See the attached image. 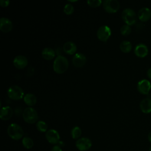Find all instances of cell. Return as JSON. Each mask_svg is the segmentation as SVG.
Returning a JSON list of instances; mask_svg holds the SVG:
<instances>
[{
  "label": "cell",
  "instance_id": "1",
  "mask_svg": "<svg viewBox=\"0 0 151 151\" xmlns=\"http://www.w3.org/2000/svg\"><path fill=\"white\" fill-rule=\"evenodd\" d=\"M68 67V61L66 57L63 55H58L55 57L53 63V69L58 74L64 73Z\"/></svg>",
  "mask_w": 151,
  "mask_h": 151
},
{
  "label": "cell",
  "instance_id": "2",
  "mask_svg": "<svg viewBox=\"0 0 151 151\" xmlns=\"http://www.w3.org/2000/svg\"><path fill=\"white\" fill-rule=\"evenodd\" d=\"M8 136L14 140H19L23 137L24 131L22 127L17 123H11L7 129Z\"/></svg>",
  "mask_w": 151,
  "mask_h": 151
},
{
  "label": "cell",
  "instance_id": "3",
  "mask_svg": "<svg viewBox=\"0 0 151 151\" xmlns=\"http://www.w3.org/2000/svg\"><path fill=\"white\" fill-rule=\"evenodd\" d=\"M22 117L24 120L29 124L35 123L38 119V115L37 111L31 107H27L22 112Z\"/></svg>",
  "mask_w": 151,
  "mask_h": 151
},
{
  "label": "cell",
  "instance_id": "4",
  "mask_svg": "<svg viewBox=\"0 0 151 151\" xmlns=\"http://www.w3.org/2000/svg\"><path fill=\"white\" fill-rule=\"evenodd\" d=\"M122 17L124 22L128 25H132L136 22V14L131 8H125L122 13Z\"/></svg>",
  "mask_w": 151,
  "mask_h": 151
},
{
  "label": "cell",
  "instance_id": "5",
  "mask_svg": "<svg viewBox=\"0 0 151 151\" xmlns=\"http://www.w3.org/2000/svg\"><path fill=\"white\" fill-rule=\"evenodd\" d=\"M8 97L14 100H18L22 99L24 94L23 90L18 86L12 85L9 87L7 91Z\"/></svg>",
  "mask_w": 151,
  "mask_h": 151
},
{
  "label": "cell",
  "instance_id": "6",
  "mask_svg": "<svg viewBox=\"0 0 151 151\" xmlns=\"http://www.w3.org/2000/svg\"><path fill=\"white\" fill-rule=\"evenodd\" d=\"M111 29L107 25H103L100 26L97 31V37L101 41L106 42L111 35Z\"/></svg>",
  "mask_w": 151,
  "mask_h": 151
},
{
  "label": "cell",
  "instance_id": "7",
  "mask_svg": "<svg viewBox=\"0 0 151 151\" xmlns=\"http://www.w3.org/2000/svg\"><path fill=\"white\" fill-rule=\"evenodd\" d=\"M104 9L109 13H114L120 8V3L117 0H106L103 2Z\"/></svg>",
  "mask_w": 151,
  "mask_h": 151
},
{
  "label": "cell",
  "instance_id": "8",
  "mask_svg": "<svg viewBox=\"0 0 151 151\" xmlns=\"http://www.w3.org/2000/svg\"><path fill=\"white\" fill-rule=\"evenodd\" d=\"M91 141L87 137H81L78 139L76 143V147L80 151H86L91 148Z\"/></svg>",
  "mask_w": 151,
  "mask_h": 151
},
{
  "label": "cell",
  "instance_id": "9",
  "mask_svg": "<svg viewBox=\"0 0 151 151\" xmlns=\"http://www.w3.org/2000/svg\"><path fill=\"white\" fill-rule=\"evenodd\" d=\"M45 138L51 144H57L60 141V134L55 129H50L46 132Z\"/></svg>",
  "mask_w": 151,
  "mask_h": 151
},
{
  "label": "cell",
  "instance_id": "10",
  "mask_svg": "<svg viewBox=\"0 0 151 151\" xmlns=\"http://www.w3.org/2000/svg\"><path fill=\"white\" fill-rule=\"evenodd\" d=\"M137 88L140 93L143 94H147L149 93L150 90L151 84L149 80L146 79H143L138 82Z\"/></svg>",
  "mask_w": 151,
  "mask_h": 151
},
{
  "label": "cell",
  "instance_id": "11",
  "mask_svg": "<svg viewBox=\"0 0 151 151\" xmlns=\"http://www.w3.org/2000/svg\"><path fill=\"white\" fill-rule=\"evenodd\" d=\"M13 25L11 21L6 17H2L0 19V30L3 32H8L12 29Z\"/></svg>",
  "mask_w": 151,
  "mask_h": 151
},
{
  "label": "cell",
  "instance_id": "12",
  "mask_svg": "<svg viewBox=\"0 0 151 151\" xmlns=\"http://www.w3.org/2000/svg\"><path fill=\"white\" fill-rule=\"evenodd\" d=\"M13 64L16 68L18 69H22L27 65L28 60L25 56L22 55H18L14 58L13 60Z\"/></svg>",
  "mask_w": 151,
  "mask_h": 151
},
{
  "label": "cell",
  "instance_id": "13",
  "mask_svg": "<svg viewBox=\"0 0 151 151\" xmlns=\"http://www.w3.org/2000/svg\"><path fill=\"white\" fill-rule=\"evenodd\" d=\"M72 62L73 65L76 67H81L86 63V57L82 53H76L73 57Z\"/></svg>",
  "mask_w": 151,
  "mask_h": 151
},
{
  "label": "cell",
  "instance_id": "14",
  "mask_svg": "<svg viewBox=\"0 0 151 151\" xmlns=\"http://www.w3.org/2000/svg\"><path fill=\"white\" fill-rule=\"evenodd\" d=\"M134 52L137 57H145L148 54V48L145 44L143 43H139L136 45Z\"/></svg>",
  "mask_w": 151,
  "mask_h": 151
},
{
  "label": "cell",
  "instance_id": "15",
  "mask_svg": "<svg viewBox=\"0 0 151 151\" xmlns=\"http://www.w3.org/2000/svg\"><path fill=\"white\" fill-rule=\"evenodd\" d=\"M138 18L142 21H146L151 17V11L149 8L143 7L138 11Z\"/></svg>",
  "mask_w": 151,
  "mask_h": 151
},
{
  "label": "cell",
  "instance_id": "16",
  "mask_svg": "<svg viewBox=\"0 0 151 151\" xmlns=\"http://www.w3.org/2000/svg\"><path fill=\"white\" fill-rule=\"evenodd\" d=\"M13 114V110L9 106H5L1 109L0 118L3 120H9Z\"/></svg>",
  "mask_w": 151,
  "mask_h": 151
},
{
  "label": "cell",
  "instance_id": "17",
  "mask_svg": "<svg viewBox=\"0 0 151 151\" xmlns=\"http://www.w3.org/2000/svg\"><path fill=\"white\" fill-rule=\"evenodd\" d=\"M63 51L68 54H74L77 51V46L73 41H67L63 45Z\"/></svg>",
  "mask_w": 151,
  "mask_h": 151
},
{
  "label": "cell",
  "instance_id": "18",
  "mask_svg": "<svg viewBox=\"0 0 151 151\" xmlns=\"http://www.w3.org/2000/svg\"><path fill=\"white\" fill-rule=\"evenodd\" d=\"M140 108L145 113L151 112V99L145 98L143 99L140 103Z\"/></svg>",
  "mask_w": 151,
  "mask_h": 151
},
{
  "label": "cell",
  "instance_id": "19",
  "mask_svg": "<svg viewBox=\"0 0 151 151\" xmlns=\"http://www.w3.org/2000/svg\"><path fill=\"white\" fill-rule=\"evenodd\" d=\"M41 54L44 59L50 60L55 57V52L52 48L50 47H45L42 50Z\"/></svg>",
  "mask_w": 151,
  "mask_h": 151
},
{
  "label": "cell",
  "instance_id": "20",
  "mask_svg": "<svg viewBox=\"0 0 151 151\" xmlns=\"http://www.w3.org/2000/svg\"><path fill=\"white\" fill-rule=\"evenodd\" d=\"M24 101L27 105L32 106L37 103V97L32 93H27L24 97Z\"/></svg>",
  "mask_w": 151,
  "mask_h": 151
},
{
  "label": "cell",
  "instance_id": "21",
  "mask_svg": "<svg viewBox=\"0 0 151 151\" xmlns=\"http://www.w3.org/2000/svg\"><path fill=\"white\" fill-rule=\"evenodd\" d=\"M132 45L131 42L127 40H124L122 41L120 44V48L121 51L125 53L129 52L132 50Z\"/></svg>",
  "mask_w": 151,
  "mask_h": 151
},
{
  "label": "cell",
  "instance_id": "22",
  "mask_svg": "<svg viewBox=\"0 0 151 151\" xmlns=\"http://www.w3.org/2000/svg\"><path fill=\"white\" fill-rule=\"evenodd\" d=\"M22 143L24 147L27 149H29L32 148L34 146L33 140L29 137H24L22 140Z\"/></svg>",
  "mask_w": 151,
  "mask_h": 151
},
{
  "label": "cell",
  "instance_id": "23",
  "mask_svg": "<svg viewBox=\"0 0 151 151\" xmlns=\"http://www.w3.org/2000/svg\"><path fill=\"white\" fill-rule=\"evenodd\" d=\"M71 134L73 139H78L81 134V129L78 126H74L71 130Z\"/></svg>",
  "mask_w": 151,
  "mask_h": 151
},
{
  "label": "cell",
  "instance_id": "24",
  "mask_svg": "<svg viewBox=\"0 0 151 151\" xmlns=\"http://www.w3.org/2000/svg\"><path fill=\"white\" fill-rule=\"evenodd\" d=\"M36 127L40 132H45L47 131V128H48L47 124L42 120L38 121L36 123Z\"/></svg>",
  "mask_w": 151,
  "mask_h": 151
},
{
  "label": "cell",
  "instance_id": "25",
  "mask_svg": "<svg viewBox=\"0 0 151 151\" xmlns=\"http://www.w3.org/2000/svg\"><path fill=\"white\" fill-rule=\"evenodd\" d=\"M120 32L123 35H128L131 32V28L129 25L125 24L120 28Z\"/></svg>",
  "mask_w": 151,
  "mask_h": 151
},
{
  "label": "cell",
  "instance_id": "26",
  "mask_svg": "<svg viewBox=\"0 0 151 151\" xmlns=\"http://www.w3.org/2000/svg\"><path fill=\"white\" fill-rule=\"evenodd\" d=\"M74 8L71 4H66L64 6V12L67 15H71L74 12Z\"/></svg>",
  "mask_w": 151,
  "mask_h": 151
},
{
  "label": "cell",
  "instance_id": "27",
  "mask_svg": "<svg viewBox=\"0 0 151 151\" xmlns=\"http://www.w3.org/2000/svg\"><path fill=\"white\" fill-rule=\"evenodd\" d=\"M87 2L91 7H97L101 4L102 1L101 0H88Z\"/></svg>",
  "mask_w": 151,
  "mask_h": 151
},
{
  "label": "cell",
  "instance_id": "28",
  "mask_svg": "<svg viewBox=\"0 0 151 151\" xmlns=\"http://www.w3.org/2000/svg\"><path fill=\"white\" fill-rule=\"evenodd\" d=\"M10 3L9 0H1L0 1V5L2 7H6L8 6L9 4Z\"/></svg>",
  "mask_w": 151,
  "mask_h": 151
},
{
  "label": "cell",
  "instance_id": "29",
  "mask_svg": "<svg viewBox=\"0 0 151 151\" xmlns=\"http://www.w3.org/2000/svg\"><path fill=\"white\" fill-rule=\"evenodd\" d=\"M51 151H63V150L60 146H59L58 145H55L52 148Z\"/></svg>",
  "mask_w": 151,
  "mask_h": 151
},
{
  "label": "cell",
  "instance_id": "30",
  "mask_svg": "<svg viewBox=\"0 0 151 151\" xmlns=\"http://www.w3.org/2000/svg\"><path fill=\"white\" fill-rule=\"evenodd\" d=\"M147 74L148 77H149L150 79H151V68H149V70H147Z\"/></svg>",
  "mask_w": 151,
  "mask_h": 151
},
{
  "label": "cell",
  "instance_id": "31",
  "mask_svg": "<svg viewBox=\"0 0 151 151\" xmlns=\"http://www.w3.org/2000/svg\"><path fill=\"white\" fill-rule=\"evenodd\" d=\"M58 143V146H60L61 148L63 147V146H65V143L63 142V141H59V142Z\"/></svg>",
  "mask_w": 151,
  "mask_h": 151
},
{
  "label": "cell",
  "instance_id": "32",
  "mask_svg": "<svg viewBox=\"0 0 151 151\" xmlns=\"http://www.w3.org/2000/svg\"><path fill=\"white\" fill-rule=\"evenodd\" d=\"M148 140H149V141L150 142V143H151V131L149 133V134H148Z\"/></svg>",
  "mask_w": 151,
  "mask_h": 151
},
{
  "label": "cell",
  "instance_id": "33",
  "mask_svg": "<svg viewBox=\"0 0 151 151\" xmlns=\"http://www.w3.org/2000/svg\"><path fill=\"white\" fill-rule=\"evenodd\" d=\"M149 151H151V147H150V149H149Z\"/></svg>",
  "mask_w": 151,
  "mask_h": 151
}]
</instances>
